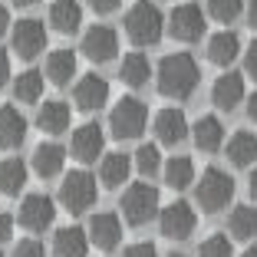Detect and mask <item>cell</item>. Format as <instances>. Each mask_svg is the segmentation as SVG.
Segmentation results:
<instances>
[{
  "label": "cell",
  "mask_w": 257,
  "mask_h": 257,
  "mask_svg": "<svg viewBox=\"0 0 257 257\" xmlns=\"http://www.w3.org/2000/svg\"><path fill=\"white\" fill-rule=\"evenodd\" d=\"M159 92L168 99H191L201 83V66L191 53H168L159 63Z\"/></svg>",
  "instance_id": "cell-1"
},
{
  "label": "cell",
  "mask_w": 257,
  "mask_h": 257,
  "mask_svg": "<svg viewBox=\"0 0 257 257\" xmlns=\"http://www.w3.org/2000/svg\"><path fill=\"white\" fill-rule=\"evenodd\" d=\"M165 33V17L155 4L149 0H139L132 4L125 14V37L132 40L136 46H155Z\"/></svg>",
  "instance_id": "cell-2"
},
{
  "label": "cell",
  "mask_w": 257,
  "mask_h": 257,
  "mask_svg": "<svg viewBox=\"0 0 257 257\" xmlns=\"http://www.w3.org/2000/svg\"><path fill=\"white\" fill-rule=\"evenodd\" d=\"M231 198H234V178L224 172V168H204L201 178H198L195 185V201L201 211L208 214H218L224 211L227 204H231Z\"/></svg>",
  "instance_id": "cell-3"
},
{
  "label": "cell",
  "mask_w": 257,
  "mask_h": 257,
  "mask_svg": "<svg viewBox=\"0 0 257 257\" xmlns=\"http://www.w3.org/2000/svg\"><path fill=\"white\" fill-rule=\"evenodd\" d=\"M122 218L128 221L132 227H142L149 224L152 218H159L162 204H159V188L149 182H136L128 185L125 191H122Z\"/></svg>",
  "instance_id": "cell-4"
},
{
  "label": "cell",
  "mask_w": 257,
  "mask_h": 257,
  "mask_svg": "<svg viewBox=\"0 0 257 257\" xmlns=\"http://www.w3.org/2000/svg\"><path fill=\"white\" fill-rule=\"evenodd\" d=\"M145 125H149V106L136 96H122L109 112V128H112V136L119 142L139 139L145 132Z\"/></svg>",
  "instance_id": "cell-5"
},
{
  "label": "cell",
  "mask_w": 257,
  "mask_h": 257,
  "mask_svg": "<svg viewBox=\"0 0 257 257\" xmlns=\"http://www.w3.org/2000/svg\"><path fill=\"white\" fill-rule=\"evenodd\" d=\"M96 178H92L86 168H73L69 175H63L60 182V204L66 208L69 214H86L96 204Z\"/></svg>",
  "instance_id": "cell-6"
},
{
  "label": "cell",
  "mask_w": 257,
  "mask_h": 257,
  "mask_svg": "<svg viewBox=\"0 0 257 257\" xmlns=\"http://www.w3.org/2000/svg\"><path fill=\"white\" fill-rule=\"evenodd\" d=\"M195 224H198V214L188 201H172L159 211V231L168 241H188L195 234Z\"/></svg>",
  "instance_id": "cell-7"
},
{
  "label": "cell",
  "mask_w": 257,
  "mask_h": 257,
  "mask_svg": "<svg viewBox=\"0 0 257 257\" xmlns=\"http://www.w3.org/2000/svg\"><path fill=\"white\" fill-rule=\"evenodd\" d=\"M204 30H208V20H204L198 4H178L168 14V33L182 43H198L204 37Z\"/></svg>",
  "instance_id": "cell-8"
},
{
  "label": "cell",
  "mask_w": 257,
  "mask_h": 257,
  "mask_svg": "<svg viewBox=\"0 0 257 257\" xmlns=\"http://www.w3.org/2000/svg\"><path fill=\"white\" fill-rule=\"evenodd\" d=\"M10 46H14V53L20 56V60H37V56L43 53V46H46L43 23L33 20V17L17 20L14 27H10Z\"/></svg>",
  "instance_id": "cell-9"
},
{
  "label": "cell",
  "mask_w": 257,
  "mask_h": 257,
  "mask_svg": "<svg viewBox=\"0 0 257 257\" xmlns=\"http://www.w3.org/2000/svg\"><path fill=\"white\" fill-rule=\"evenodd\" d=\"M79 50H83V56L89 63H109L119 56V33L112 27H106V23H96V27H89L83 33Z\"/></svg>",
  "instance_id": "cell-10"
},
{
  "label": "cell",
  "mask_w": 257,
  "mask_h": 257,
  "mask_svg": "<svg viewBox=\"0 0 257 257\" xmlns=\"http://www.w3.org/2000/svg\"><path fill=\"white\" fill-rule=\"evenodd\" d=\"M17 221H20V227H27V231H46V227L56 221V204L50 195H40V191H33V195H27L20 201V211H17Z\"/></svg>",
  "instance_id": "cell-11"
},
{
  "label": "cell",
  "mask_w": 257,
  "mask_h": 257,
  "mask_svg": "<svg viewBox=\"0 0 257 257\" xmlns=\"http://www.w3.org/2000/svg\"><path fill=\"white\" fill-rule=\"evenodd\" d=\"M69 152H73V159L83 162V165L102 159V155H106V132H102L96 122H86V125H79L73 132V139H69Z\"/></svg>",
  "instance_id": "cell-12"
},
{
  "label": "cell",
  "mask_w": 257,
  "mask_h": 257,
  "mask_svg": "<svg viewBox=\"0 0 257 257\" xmlns=\"http://www.w3.org/2000/svg\"><path fill=\"white\" fill-rule=\"evenodd\" d=\"M73 102H76V109H83V112H96V109H102L109 102V83L99 73L79 76L76 86H73Z\"/></svg>",
  "instance_id": "cell-13"
},
{
  "label": "cell",
  "mask_w": 257,
  "mask_h": 257,
  "mask_svg": "<svg viewBox=\"0 0 257 257\" xmlns=\"http://www.w3.org/2000/svg\"><path fill=\"white\" fill-rule=\"evenodd\" d=\"M244 99H247V92H244V73L224 69L211 86V102L221 109V112H231V109L241 106Z\"/></svg>",
  "instance_id": "cell-14"
},
{
  "label": "cell",
  "mask_w": 257,
  "mask_h": 257,
  "mask_svg": "<svg viewBox=\"0 0 257 257\" xmlns=\"http://www.w3.org/2000/svg\"><path fill=\"white\" fill-rule=\"evenodd\" d=\"M152 128H155V139H159L162 145H178V142H185V139L191 136L185 112H182V109H175V106L159 109V115H155Z\"/></svg>",
  "instance_id": "cell-15"
},
{
  "label": "cell",
  "mask_w": 257,
  "mask_h": 257,
  "mask_svg": "<svg viewBox=\"0 0 257 257\" xmlns=\"http://www.w3.org/2000/svg\"><path fill=\"white\" fill-rule=\"evenodd\" d=\"M89 241L99 250H115L122 244V218L112 211H99L89 218Z\"/></svg>",
  "instance_id": "cell-16"
},
{
  "label": "cell",
  "mask_w": 257,
  "mask_h": 257,
  "mask_svg": "<svg viewBox=\"0 0 257 257\" xmlns=\"http://www.w3.org/2000/svg\"><path fill=\"white\" fill-rule=\"evenodd\" d=\"M30 165L40 178H56V175L63 172V165H66V149H63L60 142H40L37 149H33Z\"/></svg>",
  "instance_id": "cell-17"
},
{
  "label": "cell",
  "mask_w": 257,
  "mask_h": 257,
  "mask_svg": "<svg viewBox=\"0 0 257 257\" xmlns=\"http://www.w3.org/2000/svg\"><path fill=\"white\" fill-rule=\"evenodd\" d=\"M132 159H128L125 152H106L102 159H99V182L106 185V188H122L128 182V175H132Z\"/></svg>",
  "instance_id": "cell-18"
},
{
  "label": "cell",
  "mask_w": 257,
  "mask_h": 257,
  "mask_svg": "<svg viewBox=\"0 0 257 257\" xmlns=\"http://www.w3.org/2000/svg\"><path fill=\"white\" fill-rule=\"evenodd\" d=\"M69 119H73V109H69L63 99H46L43 106L37 109V125H40V132H46V136L66 132Z\"/></svg>",
  "instance_id": "cell-19"
},
{
  "label": "cell",
  "mask_w": 257,
  "mask_h": 257,
  "mask_svg": "<svg viewBox=\"0 0 257 257\" xmlns=\"http://www.w3.org/2000/svg\"><path fill=\"white\" fill-rule=\"evenodd\" d=\"M89 231H83V227H60L53 234V257H86L89 254Z\"/></svg>",
  "instance_id": "cell-20"
},
{
  "label": "cell",
  "mask_w": 257,
  "mask_h": 257,
  "mask_svg": "<svg viewBox=\"0 0 257 257\" xmlns=\"http://www.w3.org/2000/svg\"><path fill=\"white\" fill-rule=\"evenodd\" d=\"M50 27L56 33H76L83 27V4L79 0H53L50 4Z\"/></svg>",
  "instance_id": "cell-21"
},
{
  "label": "cell",
  "mask_w": 257,
  "mask_h": 257,
  "mask_svg": "<svg viewBox=\"0 0 257 257\" xmlns=\"http://www.w3.org/2000/svg\"><path fill=\"white\" fill-rule=\"evenodd\" d=\"M224 155H227V162H231L234 168L254 165V162H257V136H254V132H247V128H237L234 136L227 139Z\"/></svg>",
  "instance_id": "cell-22"
},
{
  "label": "cell",
  "mask_w": 257,
  "mask_h": 257,
  "mask_svg": "<svg viewBox=\"0 0 257 257\" xmlns=\"http://www.w3.org/2000/svg\"><path fill=\"white\" fill-rule=\"evenodd\" d=\"M241 56V37L234 30H218L211 40H208V60L214 66H231V63Z\"/></svg>",
  "instance_id": "cell-23"
},
{
  "label": "cell",
  "mask_w": 257,
  "mask_h": 257,
  "mask_svg": "<svg viewBox=\"0 0 257 257\" xmlns=\"http://www.w3.org/2000/svg\"><path fill=\"white\" fill-rule=\"evenodd\" d=\"M27 139V119L17 106H0V152L17 149Z\"/></svg>",
  "instance_id": "cell-24"
},
{
  "label": "cell",
  "mask_w": 257,
  "mask_h": 257,
  "mask_svg": "<svg viewBox=\"0 0 257 257\" xmlns=\"http://www.w3.org/2000/svg\"><path fill=\"white\" fill-rule=\"evenodd\" d=\"M191 139H195V149L201 152H218L224 145V122L218 115H201V119L191 125Z\"/></svg>",
  "instance_id": "cell-25"
},
{
  "label": "cell",
  "mask_w": 257,
  "mask_h": 257,
  "mask_svg": "<svg viewBox=\"0 0 257 257\" xmlns=\"http://www.w3.org/2000/svg\"><path fill=\"white\" fill-rule=\"evenodd\" d=\"M43 76L53 86H69L76 79V53L73 50H53V53L46 56Z\"/></svg>",
  "instance_id": "cell-26"
},
{
  "label": "cell",
  "mask_w": 257,
  "mask_h": 257,
  "mask_svg": "<svg viewBox=\"0 0 257 257\" xmlns=\"http://www.w3.org/2000/svg\"><path fill=\"white\" fill-rule=\"evenodd\" d=\"M227 234L234 241H250L257 237V208L254 204H234L227 214Z\"/></svg>",
  "instance_id": "cell-27"
},
{
  "label": "cell",
  "mask_w": 257,
  "mask_h": 257,
  "mask_svg": "<svg viewBox=\"0 0 257 257\" xmlns=\"http://www.w3.org/2000/svg\"><path fill=\"white\" fill-rule=\"evenodd\" d=\"M162 178H165L168 188L185 191L188 185H195V162H191L188 155H172V159L165 162V168H162Z\"/></svg>",
  "instance_id": "cell-28"
},
{
  "label": "cell",
  "mask_w": 257,
  "mask_h": 257,
  "mask_svg": "<svg viewBox=\"0 0 257 257\" xmlns=\"http://www.w3.org/2000/svg\"><path fill=\"white\" fill-rule=\"evenodd\" d=\"M119 79L125 86H132V89L149 86V79H152L149 56H142V53H125V56H122V66H119Z\"/></svg>",
  "instance_id": "cell-29"
},
{
  "label": "cell",
  "mask_w": 257,
  "mask_h": 257,
  "mask_svg": "<svg viewBox=\"0 0 257 257\" xmlns=\"http://www.w3.org/2000/svg\"><path fill=\"white\" fill-rule=\"evenodd\" d=\"M27 178H30V168L20 159H4L0 162V191L4 195H20L27 188Z\"/></svg>",
  "instance_id": "cell-30"
},
{
  "label": "cell",
  "mask_w": 257,
  "mask_h": 257,
  "mask_svg": "<svg viewBox=\"0 0 257 257\" xmlns=\"http://www.w3.org/2000/svg\"><path fill=\"white\" fill-rule=\"evenodd\" d=\"M43 96V73L40 69H27L14 79V99L17 102H40Z\"/></svg>",
  "instance_id": "cell-31"
},
{
  "label": "cell",
  "mask_w": 257,
  "mask_h": 257,
  "mask_svg": "<svg viewBox=\"0 0 257 257\" xmlns=\"http://www.w3.org/2000/svg\"><path fill=\"white\" fill-rule=\"evenodd\" d=\"M132 165H136L139 175H145V178H152V175H159L162 168H165V162H162V152L155 142H145L136 149V155H132Z\"/></svg>",
  "instance_id": "cell-32"
},
{
  "label": "cell",
  "mask_w": 257,
  "mask_h": 257,
  "mask_svg": "<svg viewBox=\"0 0 257 257\" xmlns=\"http://www.w3.org/2000/svg\"><path fill=\"white\" fill-rule=\"evenodd\" d=\"M244 10V0H208V14L218 23H234Z\"/></svg>",
  "instance_id": "cell-33"
},
{
  "label": "cell",
  "mask_w": 257,
  "mask_h": 257,
  "mask_svg": "<svg viewBox=\"0 0 257 257\" xmlns=\"http://www.w3.org/2000/svg\"><path fill=\"white\" fill-rule=\"evenodd\" d=\"M231 254H234V247H231L227 234H208L198 247V257H231Z\"/></svg>",
  "instance_id": "cell-34"
},
{
  "label": "cell",
  "mask_w": 257,
  "mask_h": 257,
  "mask_svg": "<svg viewBox=\"0 0 257 257\" xmlns=\"http://www.w3.org/2000/svg\"><path fill=\"white\" fill-rule=\"evenodd\" d=\"M14 257H46V247L40 241H33V237H23V241H17Z\"/></svg>",
  "instance_id": "cell-35"
},
{
  "label": "cell",
  "mask_w": 257,
  "mask_h": 257,
  "mask_svg": "<svg viewBox=\"0 0 257 257\" xmlns=\"http://www.w3.org/2000/svg\"><path fill=\"white\" fill-rule=\"evenodd\" d=\"M122 257H159V247L152 241H136V244H128L125 254Z\"/></svg>",
  "instance_id": "cell-36"
},
{
  "label": "cell",
  "mask_w": 257,
  "mask_h": 257,
  "mask_svg": "<svg viewBox=\"0 0 257 257\" xmlns=\"http://www.w3.org/2000/svg\"><path fill=\"white\" fill-rule=\"evenodd\" d=\"M244 76L257 79V40H250V46L244 50Z\"/></svg>",
  "instance_id": "cell-37"
},
{
  "label": "cell",
  "mask_w": 257,
  "mask_h": 257,
  "mask_svg": "<svg viewBox=\"0 0 257 257\" xmlns=\"http://www.w3.org/2000/svg\"><path fill=\"white\" fill-rule=\"evenodd\" d=\"M14 237V214L0 211V244H7Z\"/></svg>",
  "instance_id": "cell-38"
},
{
  "label": "cell",
  "mask_w": 257,
  "mask_h": 257,
  "mask_svg": "<svg viewBox=\"0 0 257 257\" xmlns=\"http://www.w3.org/2000/svg\"><path fill=\"white\" fill-rule=\"evenodd\" d=\"M96 14H112V10H119V4L122 0H86Z\"/></svg>",
  "instance_id": "cell-39"
},
{
  "label": "cell",
  "mask_w": 257,
  "mask_h": 257,
  "mask_svg": "<svg viewBox=\"0 0 257 257\" xmlns=\"http://www.w3.org/2000/svg\"><path fill=\"white\" fill-rule=\"evenodd\" d=\"M10 83V56H7V50H0V89Z\"/></svg>",
  "instance_id": "cell-40"
},
{
  "label": "cell",
  "mask_w": 257,
  "mask_h": 257,
  "mask_svg": "<svg viewBox=\"0 0 257 257\" xmlns=\"http://www.w3.org/2000/svg\"><path fill=\"white\" fill-rule=\"evenodd\" d=\"M244 109H247V119L257 125V92H250V96L244 99Z\"/></svg>",
  "instance_id": "cell-41"
},
{
  "label": "cell",
  "mask_w": 257,
  "mask_h": 257,
  "mask_svg": "<svg viewBox=\"0 0 257 257\" xmlns=\"http://www.w3.org/2000/svg\"><path fill=\"white\" fill-rule=\"evenodd\" d=\"M7 30H10V10L4 7V4H0V37H4Z\"/></svg>",
  "instance_id": "cell-42"
},
{
  "label": "cell",
  "mask_w": 257,
  "mask_h": 257,
  "mask_svg": "<svg viewBox=\"0 0 257 257\" xmlns=\"http://www.w3.org/2000/svg\"><path fill=\"white\" fill-rule=\"evenodd\" d=\"M247 23H250V30H257V0L247 4Z\"/></svg>",
  "instance_id": "cell-43"
},
{
  "label": "cell",
  "mask_w": 257,
  "mask_h": 257,
  "mask_svg": "<svg viewBox=\"0 0 257 257\" xmlns=\"http://www.w3.org/2000/svg\"><path fill=\"white\" fill-rule=\"evenodd\" d=\"M247 191H250V198L257 201V165H254V172H250V178H247Z\"/></svg>",
  "instance_id": "cell-44"
},
{
  "label": "cell",
  "mask_w": 257,
  "mask_h": 257,
  "mask_svg": "<svg viewBox=\"0 0 257 257\" xmlns=\"http://www.w3.org/2000/svg\"><path fill=\"white\" fill-rule=\"evenodd\" d=\"M17 7H33V4H40V0H14Z\"/></svg>",
  "instance_id": "cell-45"
},
{
  "label": "cell",
  "mask_w": 257,
  "mask_h": 257,
  "mask_svg": "<svg viewBox=\"0 0 257 257\" xmlns=\"http://www.w3.org/2000/svg\"><path fill=\"white\" fill-rule=\"evenodd\" d=\"M241 257H257V247H247V250H244Z\"/></svg>",
  "instance_id": "cell-46"
},
{
  "label": "cell",
  "mask_w": 257,
  "mask_h": 257,
  "mask_svg": "<svg viewBox=\"0 0 257 257\" xmlns=\"http://www.w3.org/2000/svg\"><path fill=\"white\" fill-rule=\"evenodd\" d=\"M168 257H188V254H168Z\"/></svg>",
  "instance_id": "cell-47"
},
{
  "label": "cell",
  "mask_w": 257,
  "mask_h": 257,
  "mask_svg": "<svg viewBox=\"0 0 257 257\" xmlns=\"http://www.w3.org/2000/svg\"><path fill=\"white\" fill-rule=\"evenodd\" d=\"M0 257H4V254H0Z\"/></svg>",
  "instance_id": "cell-48"
}]
</instances>
